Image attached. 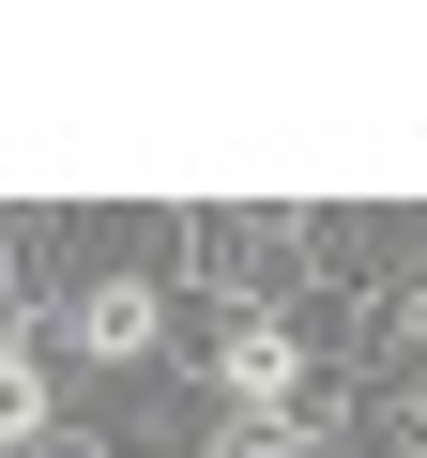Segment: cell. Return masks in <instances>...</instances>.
Returning <instances> with one entry per match:
<instances>
[{"instance_id":"7a4b0ae2","label":"cell","mask_w":427,"mask_h":458,"mask_svg":"<svg viewBox=\"0 0 427 458\" xmlns=\"http://www.w3.org/2000/svg\"><path fill=\"white\" fill-rule=\"evenodd\" d=\"M214 412H275V397H321V367H306V336L260 306V321H230V336H214Z\"/></svg>"},{"instance_id":"277c9868","label":"cell","mask_w":427,"mask_h":458,"mask_svg":"<svg viewBox=\"0 0 427 458\" xmlns=\"http://www.w3.org/2000/svg\"><path fill=\"white\" fill-rule=\"evenodd\" d=\"M336 428H351V397H275V412H214L198 458H336Z\"/></svg>"},{"instance_id":"5b68a950","label":"cell","mask_w":427,"mask_h":458,"mask_svg":"<svg viewBox=\"0 0 427 458\" xmlns=\"http://www.w3.org/2000/svg\"><path fill=\"white\" fill-rule=\"evenodd\" d=\"M46 428H62V367L31 336V306H0V458H31Z\"/></svg>"},{"instance_id":"8992f818","label":"cell","mask_w":427,"mask_h":458,"mask_svg":"<svg viewBox=\"0 0 427 458\" xmlns=\"http://www.w3.org/2000/svg\"><path fill=\"white\" fill-rule=\"evenodd\" d=\"M397 428H412V458H427V367H412V382H397Z\"/></svg>"},{"instance_id":"3957f363","label":"cell","mask_w":427,"mask_h":458,"mask_svg":"<svg viewBox=\"0 0 427 458\" xmlns=\"http://www.w3.org/2000/svg\"><path fill=\"white\" fill-rule=\"evenodd\" d=\"M183 245L214 260V291H230V306L260 321V291H275V276H290V260L321 245V229H306V214H198V229H183Z\"/></svg>"},{"instance_id":"6da1fadb","label":"cell","mask_w":427,"mask_h":458,"mask_svg":"<svg viewBox=\"0 0 427 458\" xmlns=\"http://www.w3.org/2000/svg\"><path fill=\"white\" fill-rule=\"evenodd\" d=\"M62 352L107 367V382L153 367V352H168V276H138V260H122V276H77V291H62Z\"/></svg>"},{"instance_id":"52a82bcc","label":"cell","mask_w":427,"mask_h":458,"mask_svg":"<svg viewBox=\"0 0 427 458\" xmlns=\"http://www.w3.org/2000/svg\"><path fill=\"white\" fill-rule=\"evenodd\" d=\"M31 458H107V443H92V428H46V443H31Z\"/></svg>"}]
</instances>
